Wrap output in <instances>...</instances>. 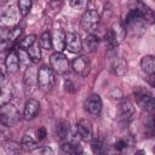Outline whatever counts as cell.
Wrapping results in <instances>:
<instances>
[{
    "mask_svg": "<svg viewBox=\"0 0 155 155\" xmlns=\"http://www.w3.org/2000/svg\"><path fill=\"white\" fill-rule=\"evenodd\" d=\"M56 79H54V71L51 69V67H41L38 70V87L44 92H50L54 86Z\"/></svg>",
    "mask_w": 155,
    "mask_h": 155,
    "instance_id": "cell-3",
    "label": "cell"
},
{
    "mask_svg": "<svg viewBox=\"0 0 155 155\" xmlns=\"http://www.w3.org/2000/svg\"><path fill=\"white\" fill-rule=\"evenodd\" d=\"M84 107H85V110L87 113H90L91 115H94V116L99 115L102 111V99H101L99 94H97V93L90 94L85 99Z\"/></svg>",
    "mask_w": 155,
    "mask_h": 155,
    "instance_id": "cell-11",
    "label": "cell"
},
{
    "mask_svg": "<svg viewBox=\"0 0 155 155\" xmlns=\"http://www.w3.org/2000/svg\"><path fill=\"white\" fill-rule=\"evenodd\" d=\"M21 65V61H19V56L15 50H11L7 52L6 57H5V68L7 70L8 74H15L18 71Z\"/></svg>",
    "mask_w": 155,
    "mask_h": 155,
    "instance_id": "cell-13",
    "label": "cell"
},
{
    "mask_svg": "<svg viewBox=\"0 0 155 155\" xmlns=\"http://www.w3.org/2000/svg\"><path fill=\"white\" fill-rule=\"evenodd\" d=\"M36 133H38V138H39V140H41V139H44V138L46 137V130H45L44 127L39 128Z\"/></svg>",
    "mask_w": 155,
    "mask_h": 155,
    "instance_id": "cell-34",
    "label": "cell"
},
{
    "mask_svg": "<svg viewBox=\"0 0 155 155\" xmlns=\"http://www.w3.org/2000/svg\"><path fill=\"white\" fill-rule=\"evenodd\" d=\"M21 121V115L17 108L11 104L6 103L0 107V124L5 127H13Z\"/></svg>",
    "mask_w": 155,
    "mask_h": 155,
    "instance_id": "cell-1",
    "label": "cell"
},
{
    "mask_svg": "<svg viewBox=\"0 0 155 155\" xmlns=\"http://www.w3.org/2000/svg\"><path fill=\"white\" fill-rule=\"evenodd\" d=\"M4 147H5L6 153H10V154H18V153L21 151V148H22V145H21L19 143L13 142V140L6 142Z\"/></svg>",
    "mask_w": 155,
    "mask_h": 155,
    "instance_id": "cell-29",
    "label": "cell"
},
{
    "mask_svg": "<svg viewBox=\"0 0 155 155\" xmlns=\"http://www.w3.org/2000/svg\"><path fill=\"white\" fill-rule=\"evenodd\" d=\"M87 1L88 0H69L70 5L73 7H75V8H82V7H85L86 4H87Z\"/></svg>",
    "mask_w": 155,
    "mask_h": 155,
    "instance_id": "cell-33",
    "label": "cell"
},
{
    "mask_svg": "<svg viewBox=\"0 0 155 155\" xmlns=\"http://www.w3.org/2000/svg\"><path fill=\"white\" fill-rule=\"evenodd\" d=\"M21 145H22L23 149L29 150V151H34V149L36 148V143H35V140H34L33 137L29 136V134H24V136H23Z\"/></svg>",
    "mask_w": 155,
    "mask_h": 155,
    "instance_id": "cell-28",
    "label": "cell"
},
{
    "mask_svg": "<svg viewBox=\"0 0 155 155\" xmlns=\"http://www.w3.org/2000/svg\"><path fill=\"white\" fill-rule=\"evenodd\" d=\"M27 54L29 57V61L33 63H38L41 61V47L39 44L34 42L28 50H27Z\"/></svg>",
    "mask_w": 155,
    "mask_h": 155,
    "instance_id": "cell-19",
    "label": "cell"
},
{
    "mask_svg": "<svg viewBox=\"0 0 155 155\" xmlns=\"http://www.w3.org/2000/svg\"><path fill=\"white\" fill-rule=\"evenodd\" d=\"M99 44H101V39L93 33H90L82 40V48H85L87 52H96L99 47Z\"/></svg>",
    "mask_w": 155,
    "mask_h": 155,
    "instance_id": "cell-15",
    "label": "cell"
},
{
    "mask_svg": "<svg viewBox=\"0 0 155 155\" xmlns=\"http://www.w3.org/2000/svg\"><path fill=\"white\" fill-rule=\"evenodd\" d=\"M39 110H40V104H39V102L30 98V99H28V101L25 102V104H24L23 117H24L25 120H31V119H34V117L38 115Z\"/></svg>",
    "mask_w": 155,
    "mask_h": 155,
    "instance_id": "cell-14",
    "label": "cell"
},
{
    "mask_svg": "<svg viewBox=\"0 0 155 155\" xmlns=\"http://www.w3.org/2000/svg\"><path fill=\"white\" fill-rule=\"evenodd\" d=\"M110 70L115 75H117V76L125 75L126 71H127V63H126V61L124 58H121V57L114 58L111 64H110Z\"/></svg>",
    "mask_w": 155,
    "mask_h": 155,
    "instance_id": "cell-16",
    "label": "cell"
},
{
    "mask_svg": "<svg viewBox=\"0 0 155 155\" xmlns=\"http://www.w3.org/2000/svg\"><path fill=\"white\" fill-rule=\"evenodd\" d=\"M52 35V47L57 52H62L65 46V34L62 30H56Z\"/></svg>",
    "mask_w": 155,
    "mask_h": 155,
    "instance_id": "cell-17",
    "label": "cell"
},
{
    "mask_svg": "<svg viewBox=\"0 0 155 155\" xmlns=\"http://www.w3.org/2000/svg\"><path fill=\"white\" fill-rule=\"evenodd\" d=\"M68 132H69V124L67 122H61L58 126H57V137L59 139H63L68 136Z\"/></svg>",
    "mask_w": 155,
    "mask_h": 155,
    "instance_id": "cell-30",
    "label": "cell"
},
{
    "mask_svg": "<svg viewBox=\"0 0 155 155\" xmlns=\"http://www.w3.org/2000/svg\"><path fill=\"white\" fill-rule=\"evenodd\" d=\"M22 34H23V28H21V27H13L12 29L8 30L7 39L6 40H7L8 44H13V42H16L22 36Z\"/></svg>",
    "mask_w": 155,
    "mask_h": 155,
    "instance_id": "cell-24",
    "label": "cell"
},
{
    "mask_svg": "<svg viewBox=\"0 0 155 155\" xmlns=\"http://www.w3.org/2000/svg\"><path fill=\"white\" fill-rule=\"evenodd\" d=\"M140 68L147 75H154L155 73V59L151 54H147L140 59Z\"/></svg>",
    "mask_w": 155,
    "mask_h": 155,
    "instance_id": "cell-18",
    "label": "cell"
},
{
    "mask_svg": "<svg viewBox=\"0 0 155 155\" xmlns=\"http://www.w3.org/2000/svg\"><path fill=\"white\" fill-rule=\"evenodd\" d=\"M39 45L44 50H51L52 48V35L50 31H44L39 38Z\"/></svg>",
    "mask_w": 155,
    "mask_h": 155,
    "instance_id": "cell-22",
    "label": "cell"
},
{
    "mask_svg": "<svg viewBox=\"0 0 155 155\" xmlns=\"http://www.w3.org/2000/svg\"><path fill=\"white\" fill-rule=\"evenodd\" d=\"M64 50H68L71 53H79L82 50V40L76 33L65 34V46Z\"/></svg>",
    "mask_w": 155,
    "mask_h": 155,
    "instance_id": "cell-12",
    "label": "cell"
},
{
    "mask_svg": "<svg viewBox=\"0 0 155 155\" xmlns=\"http://www.w3.org/2000/svg\"><path fill=\"white\" fill-rule=\"evenodd\" d=\"M51 69L57 74H65L70 68V62L68 57L62 52H53L50 57Z\"/></svg>",
    "mask_w": 155,
    "mask_h": 155,
    "instance_id": "cell-4",
    "label": "cell"
},
{
    "mask_svg": "<svg viewBox=\"0 0 155 155\" xmlns=\"http://www.w3.org/2000/svg\"><path fill=\"white\" fill-rule=\"evenodd\" d=\"M63 4H64V0H51L50 4H48V8L53 10L54 12H57V11H59L62 8Z\"/></svg>",
    "mask_w": 155,
    "mask_h": 155,
    "instance_id": "cell-32",
    "label": "cell"
},
{
    "mask_svg": "<svg viewBox=\"0 0 155 155\" xmlns=\"http://www.w3.org/2000/svg\"><path fill=\"white\" fill-rule=\"evenodd\" d=\"M6 2H8V0H0V6H4Z\"/></svg>",
    "mask_w": 155,
    "mask_h": 155,
    "instance_id": "cell-38",
    "label": "cell"
},
{
    "mask_svg": "<svg viewBox=\"0 0 155 155\" xmlns=\"http://www.w3.org/2000/svg\"><path fill=\"white\" fill-rule=\"evenodd\" d=\"M137 10L139 11V13H140L143 21L149 22V23H153V21H154V13H153V10H150L147 5H144V4H142V2H139Z\"/></svg>",
    "mask_w": 155,
    "mask_h": 155,
    "instance_id": "cell-20",
    "label": "cell"
},
{
    "mask_svg": "<svg viewBox=\"0 0 155 155\" xmlns=\"http://www.w3.org/2000/svg\"><path fill=\"white\" fill-rule=\"evenodd\" d=\"M134 97H136V102L138 107L142 110L151 111L154 109V97L148 90H144L140 87L137 88L134 91Z\"/></svg>",
    "mask_w": 155,
    "mask_h": 155,
    "instance_id": "cell-7",
    "label": "cell"
},
{
    "mask_svg": "<svg viewBox=\"0 0 155 155\" xmlns=\"http://www.w3.org/2000/svg\"><path fill=\"white\" fill-rule=\"evenodd\" d=\"M76 134L79 136L80 139L85 142H90L93 138V127L90 120L87 119H81L76 124Z\"/></svg>",
    "mask_w": 155,
    "mask_h": 155,
    "instance_id": "cell-10",
    "label": "cell"
},
{
    "mask_svg": "<svg viewBox=\"0 0 155 155\" xmlns=\"http://www.w3.org/2000/svg\"><path fill=\"white\" fill-rule=\"evenodd\" d=\"M71 68L74 70L75 74H78L79 76H87L88 71H90V68H91V63H90V59L81 54V56H78L76 58L73 59L71 62Z\"/></svg>",
    "mask_w": 155,
    "mask_h": 155,
    "instance_id": "cell-9",
    "label": "cell"
},
{
    "mask_svg": "<svg viewBox=\"0 0 155 155\" xmlns=\"http://www.w3.org/2000/svg\"><path fill=\"white\" fill-rule=\"evenodd\" d=\"M99 21H101L99 13L96 10H87L84 12V15L81 17V27L85 31H87L90 34L97 29Z\"/></svg>",
    "mask_w": 155,
    "mask_h": 155,
    "instance_id": "cell-5",
    "label": "cell"
},
{
    "mask_svg": "<svg viewBox=\"0 0 155 155\" xmlns=\"http://www.w3.org/2000/svg\"><path fill=\"white\" fill-rule=\"evenodd\" d=\"M38 153H42V154H53V150L51 149V148H48V147H45V148H42V149H39V150H36Z\"/></svg>",
    "mask_w": 155,
    "mask_h": 155,
    "instance_id": "cell-36",
    "label": "cell"
},
{
    "mask_svg": "<svg viewBox=\"0 0 155 155\" xmlns=\"http://www.w3.org/2000/svg\"><path fill=\"white\" fill-rule=\"evenodd\" d=\"M62 151L67 153V154H78V153H82V149L80 148L79 144L74 143V142H65L61 145Z\"/></svg>",
    "mask_w": 155,
    "mask_h": 155,
    "instance_id": "cell-23",
    "label": "cell"
},
{
    "mask_svg": "<svg viewBox=\"0 0 155 155\" xmlns=\"http://www.w3.org/2000/svg\"><path fill=\"white\" fill-rule=\"evenodd\" d=\"M17 8H18V12L21 16H23V17L27 16L31 8V0H18Z\"/></svg>",
    "mask_w": 155,
    "mask_h": 155,
    "instance_id": "cell-27",
    "label": "cell"
},
{
    "mask_svg": "<svg viewBox=\"0 0 155 155\" xmlns=\"http://www.w3.org/2000/svg\"><path fill=\"white\" fill-rule=\"evenodd\" d=\"M126 35V28L122 23H114L105 33V42L108 45V47L111 50L114 47H116L125 38Z\"/></svg>",
    "mask_w": 155,
    "mask_h": 155,
    "instance_id": "cell-2",
    "label": "cell"
},
{
    "mask_svg": "<svg viewBox=\"0 0 155 155\" xmlns=\"http://www.w3.org/2000/svg\"><path fill=\"white\" fill-rule=\"evenodd\" d=\"M4 85H5V75H4V73L0 70V87L4 86Z\"/></svg>",
    "mask_w": 155,
    "mask_h": 155,
    "instance_id": "cell-37",
    "label": "cell"
},
{
    "mask_svg": "<svg viewBox=\"0 0 155 155\" xmlns=\"http://www.w3.org/2000/svg\"><path fill=\"white\" fill-rule=\"evenodd\" d=\"M126 142H124V140H120V142H117V143H115V149H117V150H121V149H124V148H126Z\"/></svg>",
    "mask_w": 155,
    "mask_h": 155,
    "instance_id": "cell-35",
    "label": "cell"
},
{
    "mask_svg": "<svg viewBox=\"0 0 155 155\" xmlns=\"http://www.w3.org/2000/svg\"><path fill=\"white\" fill-rule=\"evenodd\" d=\"M91 149L94 154H101L104 149V143L101 139H93L91 143Z\"/></svg>",
    "mask_w": 155,
    "mask_h": 155,
    "instance_id": "cell-31",
    "label": "cell"
},
{
    "mask_svg": "<svg viewBox=\"0 0 155 155\" xmlns=\"http://www.w3.org/2000/svg\"><path fill=\"white\" fill-rule=\"evenodd\" d=\"M12 98V88L7 85H4L0 87V107H2L6 103H10Z\"/></svg>",
    "mask_w": 155,
    "mask_h": 155,
    "instance_id": "cell-21",
    "label": "cell"
},
{
    "mask_svg": "<svg viewBox=\"0 0 155 155\" xmlns=\"http://www.w3.org/2000/svg\"><path fill=\"white\" fill-rule=\"evenodd\" d=\"M134 117V105L128 98H124L119 105V119L120 121L128 124Z\"/></svg>",
    "mask_w": 155,
    "mask_h": 155,
    "instance_id": "cell-8",
    "label": "cell"
},
{
    "mask_svg": "<svg viewBox=\"0 0 155 155\" xmlns=\"http://www.w3.org/2000/svg\"><path fill=\"white\" fill-rule=\"evenodd\" d=\"M34 42H36V36L35 35H27L23 39H21V41H18V47L22 51H27Z\"/></svg>",
    "mask_w": 155,
    "mask_h": 155,
    "instance_id": "cell-25",
    "label": "cell"
},
{
    "mask_svg": "<svg viewBox=\"0 0 155 155\" xmlns=\"http://www.w3.org/2000/svg\"><path fill=\"white\" fill-rule=\"evenodd\" d=\"M23 84L25 96H30L38 87V70L35 69L34 65L27 67L23 75Z\"/></svg>",
    "mask_w": 155,
    "mask_h": 155,
    "instance_id": "cell-6",
    "label": "cell"
},
{
    "mask_svg": "<svg viewBox=\"0 0 155 155\" xmlns=\"http://www.w3.org/2000/svg\"><path fill=\"white\" fill-rule=\"evenodd\" d=\"M17 15H16V7L15 6H10V8H7L4 15H2V21L6 23V24H10V23H13L16 22L17 19Z\"/></svg>",
    "mask_w": 155,
    "mask_h": 155,
    "instance_id": "cell-26",
    "label": "cell"
}]
</instances>
